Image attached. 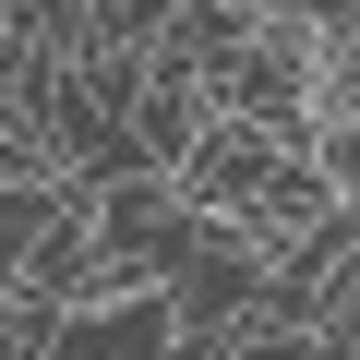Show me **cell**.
I'll return each instance as SVG.
<instances>
[{"label": "cell", "mask_w": 360, "mask_h": 360, "mask_svg": "<svg viewBox=\"0 0 360 360\" xmlns=\"http://www.w3.org/2000/svg\"><path fill=\"white\" fill-rule=\"evenodd\" d=\"M49 360H180V288H96V300H72Z\"/></svg>", "instance_id": "cell-1"}, {"label": "cell", "mask_w": 360, "mask_h": 360, "mask_svg": "<svg viewBox=\"0 0 360 360\" xmlns=\"http://www.w3.org/2000/svg\"><path fill=\"white\" fill-rule=\"evenodd\" d=\"M60 193H72V180H25V168H0V300L37 276V240H49Z\"/></svg>", "instance_id": "cell-2"}, {"label": "cell", "mask_w": 360, "mask_h": 360, "mask_svg": "<svg viewBox=\"0 0 360 360\" xmlns=\"http://www.w3.org/2000/svg\"><path fill=\"white\" fill-rule=\"evenodd\" d=\"M336 312H360V252H348V288H336Z\"/></svg>", "instance_id": "cell-3"}]
</instances>
